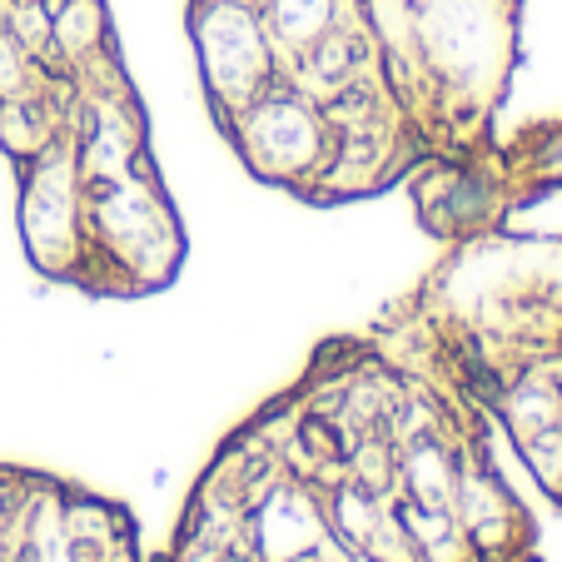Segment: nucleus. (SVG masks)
<instances>
[{"instance_id": "39448f33", "label": "nucleus", "mask_w": 562, "mask_h": 562, "mask_svg": "<svg viewBox=\"0 0 562 562\" xmlns=\"http://www.w3.org/2000/svg\"><path fill=\"white\" fill-rule=\"evenodd\" d=\"M0 562H145L120 503L65 477L0 468Z\"/></svg>"}, {"instance_id": "20e7f679", "label": "nucleus", "mask_w": 562, "mask_h": 562, "mask_svg": "<svg viewBox=\"0 0 562 562\" xmlns=\"http://www.w3.org/2000/svg\"><path fill=\"white\" fill-rule=\"evenodd\" d=\"M408 194L418 224L443 245L508 229L518 210L538 204L542 194H562V115L532 120L518 135L493 139L488 155L463 175L408 184Z\"/></svg>"}, {"instance_id": "f03ea898", "label": "nucleus", "mask_w": 562, "mask_h": 562, "mask_svg": "<svg viewBox=\"0 0 562 562\" xmlns=\"http://www.w3.org/2000/svg\"><path fill=\"white\" fill-rule=\"evenodd\" d=\"M0 155L41 279L90 299L180 279L184 224L105 0H0Z\"/></svg>"}, {"instance_id": "f257e3e1", "label": "nucleus", "mask_w": 562, "mask_h": 562, "mask_svg": "<svg viewBox=\"0 0 562 562\" xmlns=\"http://www.w3.org/2000/svg\"><path fill=\"white\" fill-rule=\"evenodd\" d=\"M210 120L299 204L453 180L493 149L522 0H190Z\"/></svg>"}, {"instance_id": "7ed1b4c3", "label": "nucleus", "mask_w": 562, "mask_h": 562, "mask_svg": "<svg viewBox=\"0 0 562 562\" xmlns=\"http://www.w3.org/2000/svg\"><path fill=\"white\" fill-rule=\"evenodd\" d=\"M398 314L562 503V239L493 229L443 245Z\"/></svg>"}]
</instances>
